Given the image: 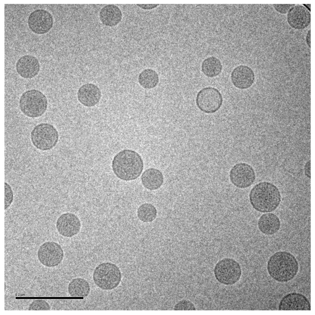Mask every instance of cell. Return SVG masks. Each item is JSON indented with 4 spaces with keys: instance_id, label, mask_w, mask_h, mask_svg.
I'll return each instance as SVG.
<instances>
[{
    "instance_id": "cell-18",
    "label": "cell",
    "mask_w": 315,
    "mask_h": 315,
    "mask_svg": "<svg viewBox=\"0 0 315 315\" xmlns=\"http://www.w3.org/2000/svg\"><path fill=\"white\" fill-rule=\"evenodd\" d=\"M99 19L102 24L106 26H114L121 21L122 14L120 9L113 4L107 5L99 12Z\"/></svg>"
},
{
    "instance_id": "cell-4",
    "label": "cell",
    "mask_w": 315,
    "mask_h": 315,
    "mask_svg": "<svg viewBox=\"0 0 315 315\" xmlns=\"http://www.w3.org/2000/svg\"><path fill=\"white\" fill-rule=\"evenodd\" d=\"M48 101L45 95L38 90L32 89L23 93L19 100V106L25 115L31 118L42 116L46 112Z\"/></svg>"
},
{
    "instance_id": "cell-24",
    "label": "cell",
    "mask_w": 315,
    "mask_h": 315,
    "mask_svg": "<svg viewBox=\"0 0 315 315\" xmlns=\"http://www.w3.org/2000/svg\"><path fill=\"white\" fill-rule=\"evenodd\" d=\"M137 216L139 219L144 222H150L156 218L157 211L155 208L150 203H144L138 209Z\"/></svg>"
},
{
    "instance_id": "cell-6",
    "label": "cell",
    "mask_w": 315,
    "mask_h": 315,
    "mask_svg": "<svg viewBox=\"0 0 315 315\" xmlns=\"http://www.w3.org/2000/svg\"><path fill=\"white\" fill-rule=\"evenodd\" d=\"M59 134L55 127L48 123H42L35 126L30 133L33 145L37 149L47 151L53 148L59 139Z\"/></svg>"
},
{
    "instance_id": "cell-23",
    "label": "cell",
    "mask_w": 315,
    "mask_h": 315,
    "mask_svg": "<svg viewBox=\"0 0 315 315\" xmlns=\"http://www.w3.org/2000/svg\"><path fill=\"white\" fill-rule=\"evenodd\" d=\"M138 80L139 83L143 88L150 89L157 85L159 78L157 73L151 69L143 70L139 74Z\"/></svg>"
},
{
    "instance_id": "cell-9",
    "label": "cell",
    "mask_w": 315,
    "mask_h": 315,
    "mask_svg": "<svg viewBox=\"0 0 315 315\" xmlns=\"http://www.w3.org/2000/svg\"><path fill=\"white\" fill-rule=\"evenodd\" d=\"M64 256L63 251L61 246L53 241H48L42 244L37 252L39 262L48 267L58 266L62 261Z\"/></svg>"
},
{
    "instance_id": "cell-19",
    "label": "cell",
    "mask_w": 315,
    "mask_h": 315,
    "mask_svg": "<svg viewBox=\"0 0 315 315\" xmlns=\"http://www.w3.org/2000/svg\"><path fill=\"white\" fill-rule=\"evenodd\" d=\"M258 226L260 231L265 235H271L277 232L281 227L279 217L275 214L268 213L262 214L258 222Z\"/></svg>"
},
{
    "instance_id": "cell-25",
    "label": "cell",
    "mask_w": 315,
    "mask_h": 315,
    "mask_svg": "<svg viewBox=\"0 0 315 315\" xmlns=\"http://www.w3.org/2000/svg\"><path fill=\"white\" fill-rule=\"evenodd\" d=\"M51 309L50 304L44 300L38 299L33 301L29 305V310H49Z\"/></svg>"
},
{
    "instance_id": "cell-13",
    "label": "cell",
    "mask_w": 315,
    "mask_h": 315,
    "mask_svg": "<svg viewBox=\"0 0 315 315\" xmlns=\"http://www.w3.org/2000/svg\"><path fill=\"white\" fill-rule=\"evenodd\" d=\"M287 21L289 25L296 30H303L310 24L311 15L305 7L301 5H295L287 13Z\"/></svg>"
},
{
    "instance_id": "cell-3",
    "label": "cell",
    "mask_w": 315,
    "mask_h": 315,
    "mask_svg": "<svg viewBox=\"0 0 315 315\" xmlns=\"http://www.w3.org/2000/svg\"><path fill=\"white\" fill-rule=\"evenodd\" d=\"M267 269L270 276L280 282L289 281L294 278L299 270L298 262L295 256L285 251L277 252L269 259Z\"/></svg>"
},
{
    "instance_id": "cell-21",
    "label": "cell",
    "mask_w": 315,
    "mask_h": 315,
    "mask_svg": "<svg viewBox=\"0 0 315 315\" xmlns=\"http://www.w3.org/2000/svg\"><path fill=\"white\" fill-rule=\"evenodd\" d=\"M68 292L73 297H87L90 291V287L88 282L85 279L81 278L73 279L69 283Z\"/></svg>"
},
{
    "instance_id": "cell-26",
    "label": "cell",
    "mask_w": 315,
    "mask_h": 315,
    "mask_svg": "<svg viewBox=\"0 0 315 315\" xmlns=\"http://www.w3.org/2000/svg\"><path fill=\"white\" fill-rule=\"evenodd\" d=\"M14 199L13 192L10 186L5 182V210L7 209L12 204Z\"/></svg>"
},
{
    "instance_id": "cell-12",
    "label": "cell",
    "mask_w": 315,
    "mask_h": 315,
    "mask_svg": "<svg viewBox=\"0 0 315 315\" xmlns=\"http://www.w3.org/2000/svg\"><path fill=\"white\" fill-rule=\"evenodd\" d=\"M56 227L59 233L63 236L71 237L77 235L81 228L80 221L78 216L71 212L62 214L58 218Z\"/></svg>"
},
{
    "instance_id": "cell-20",
    "label": "cell",
    "mask_w": 315,
    "mask_h": 315,
    "mask_svg": "<svg viewBox=\"0 0 315 315\" xmlns=\"http://www.w3.org/2000/svg\"><path fill=\"white\" fill-rule=\"evenodd\" d=\"M141 180L144 187L150 190L158 189L164 182L163 176L161 172L154 168L146 170L142 173Z\"/></svg>"
},
{
    "instance_id": "cell-30",
    "label": "cell",
    "mask_w": 315,
    "mask_h": 315,
    "mask_svg": "<svg viewBox=\"0 0 315 315\" xmlns=\"http://www.w3.org/2000/svg\"><path fill=\"white\" fill-rule=\"evenodd\" d=\"M137 6L142 9L151 10L156 7L158 4H137Z\"/></svg>"
},
{
    "instance_id": "cell-15",
    "label": "cell",
    "mask_w": 315,
    "mask_h": 315,
    "mask_svg": "<svg viewBox=\"0 0 315 315\" xmlns=\"http://www.w3.org/2000/svg\"><path fill=\"white\" fill-rule=\"evenodd\" d=\"M231 78L233 85L240 89L250 87L253 84L255 75L253 70L245 65H239L232 71Z\"/></svg>"
},
{
    "instance_id": "cell-22",
    "label": "cell",
    "mask_w": 315,
    "mask_h": 315,
    "mask_svg": "<svg viewBox=\"0 0 315 315\" xmlns=\"http://www.w3.org/2000/svg\"><path fill=\"white\" fill-rule=\"evenodd\" d=\"M222 69L220 61L214 56H211L204 59L201 64L202 71L206 76L212 78L219 75Z\"/></svg>"
},
{
    "instance_id": "cell-8",
    "label": "cell",
    "mask_w": 315,
    "mask_h": 315,
    "mask_svg": "<svg viewBox=\"0 0 315 315\" xmlns=\"http://www.w3.org/2000/svg\"><path fill=\"white\" fill-rule=\"evenodd\" d=\"M223 101L222 95L219 90L210 87L200 90L196 98L197 107L206 113H212L217 111L221 107Z\"/></svg>"
},
{
    "instance_id": "cell-11",
    "label": "cell",
    "mask_w": 315,
    "mask_h": 315,
    "mask_svg": "<svg viewBox=\"0 0 315 315\" xmlns=\"http://www.w3.org/2000/svg\"><path fill=\"white\" fill-rule=\"evenodd\" d=\"M54 22L51 14L43 9H38L32 12L27 21L30 30L39 34H44L48 32L52 27Z\"/></svg>"
},
{
    "instance_id": "cell-17",
    "label": "cell",
    "mask_w": 315,
    "mask_h": 315,
    "mask_svg": "<svg viewBox=\"0 0 315 315\" xmlns=\"http://www.w3.org/2000/svg\"><path fill=\"white\" fill-rule=\"evenodd\" d=\"M101 93L99 88L92 83H87L82 86L77 93L78 99L83 105L93 106L99 101Z\"/></svg>"
},
{
    "instance_id": "cell-27",
    "label": "cell",
    "mask_w": 315,
    "mask_h": 315,
    "mask_svg": "<svg viewBox=\"0 0 315 315\" xmlns=\"http://www.w3.org/2000/svg\"><path fill=\"white\" fill-rule=\"evenodd\" d=\"M174 309L175 310H195L196 307L194 304L189 300H181L175 306Z\"/></svg>"
},
{
    "instance_id": "cell-14",
    "label": "cell",
    "mask_w": 315,
    "mask_h": 315,
    "mask_svg": "<svg viewBox=\"0 0 315 315\" xmlns=\"http://www.w3.org/2000/svg\"><path fill=\"white\" fill-rule=\"evenodd\" d=\"M279 310H310V304L307 297L299 293L292 292L287 294L281 300Z\"/></svg>"
},
{
    "instance_id": "cell-29",
    "label": "cell",
    "mask_w": 315,
    "mask_h": 315,
    "mask_svg": "<svg viewBox=\"0 0 315 315\" xmlns=\"http://www.w3.org/2000/svg\"><path fill=\"white\" fill-rule=\"evenodd\" d=\"M304 173L308 178H310V161L309 160L306 162L304 167Z\"/></svg>"
},
{
    "instance_id": "cell-28",
    "label": "cell",
    "mask_w": 315,
    "mask_h": 315,
    "mask_svg": "<svg viewBox=\"0 0 315 315\" xmlns=\"http://www.w3.org/2000/svg\"><path fill=\"white\" fill-rule=\"evenodd\" d=\"M295 4H274L273 6L276 10L282 14L287 13L290 9Z\"/></svg>"
},
{
    "instance_id": "cell-2",
    "label": "cell",
    "mask_w": 315,
    "mask_h": 315,
    "mask_svg": "<svg viewBox=\"0 0 315 315\" xmlns=\"http://www.w3.org/2000/svg\"><path fill=\"white\" fill-rule=\"evenodd\" d=\"M249 198L253 208L263 213L275 210L281 200L280 192L273 183L267 181L260 182L255 185L250 191Z\"/></svg>"
},
{
    "instance_id": "cell-5",
    "label": "cell",
    "mask_w": 315,
    "mask_h": 315,
    "mask_svg": "<svg viewBox=\"0 0 315 315\" xmlns=\"http://www.w3.org/2000/svg\"><path fill=\"white\" fill-rule=\"evenodd\" d=\"M93 278L95 284L104 290H111L120 284L122 275L119 268L111 262H103L95 269Z\"/></svg>"
},
{
    "instance_id": "cell-1",
    "label": "cell",
    "mask_w": 315,
    "mask_h": 315,
    "mask_svg": "<svg viewBox=\"0 0 315 315\" xmlns=\"http://www.w3.org/2000/svg\"><path fill=\"white\" fill-rule=\"evenodd\" d=\"M112 168L118 178L123 181H131L140 176L143 170V163L137 152L131 150L124 149L115 156Z\"/></svg>"
},
{
    "instance_id": "cell-31",
    "label": "cell",
    "mask_w": 315,
    "mask_h": 315,
    "mask_svg": "<svg viewBox=\"0 0 315 315\" xmlns=\"http://www.w3.org/2000/svg\"><path fill=\"white\" fill-rule=\"evenodd\" d=\"M306 43L309 47L310 48V30H309L308 32L306 37Z\"/></svg>"
},
{
    "instance_id": "cell-7",
    "label": "cell",
    "mask_w": 315,
    "mask_h": 315,
    "mask_svg": "<svg viewBox=\"0 0 315 315\" xmlns=\"http://www.w3.org/2000/svg\"><path fill=\"white\" fill-rule=\"evenodd\" d=\"M215 277L220 283L233 285L240 279L242 270L239 264L232 258H225L219 260L214 269Z\"/></svg>"
},
{
    "instance_id": "cell-10",
    "label": "cell",
    "mask_w": 315,
    "mask_h": 315,
    "mask_svg": "<svg viewBox=\"0 0 315 315\" xmlns=\"http://www.w3.org/2000/svg\"><path fill=\"white\" fill-rule=\"evenodd\" d=\"M229 176L232 183L240 188L250 187L256 179V174L253 167L244 162L239 163L235 165L230 170Z\"/></svg>"
},
{
    "instance_id": "cell-16",
    "label": "cell",
    "mask_w": 315,
    "mask_h": 315,
    "mask_svg": "<svg viewBox=\"0 0 315 315\" xmlns=\"http://www.w3.org/2000/svg\"><path fill=\"white\" fill-rule=\"evenodd\" d=\"M17 72L22 78H32L38 75L40 65L38 59L35 56L26 55L21 57L16 64Z\"/></svg>"
}]
</instances>
